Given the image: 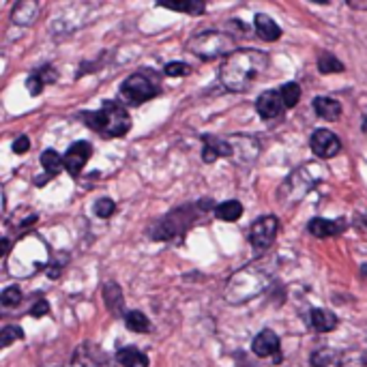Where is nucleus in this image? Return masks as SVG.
<instances>
[{
  "instance_id": "1",
  "label": "nucleus",
  "mask_w": 367,
  "mask_h": 367,
  "mask_svg": "<svg viewBox=\"0 0 367 367\" xmlns=\"http://www.w3.org/2000/svg\"><path fill=\"white\" fill-rule=\"evenodd\" d=\"M277 260L275 258H258L243 268H238L223 288V301L230 305H243L258 294L266 292L275 281Z\"/></svg>"
},
{
  "instance_id": "2",
  "label": "nucleus",
  "mask_w": 367,
  "mask_h": 367,
  "mask_svg": "<svg viewBox=\"0 0 367 367\" xmlns=\"http://www.w3.org/2000/svg\"><path fill=\"white\" fill-rule=\"evenodd\" d=\"M268 67V54L260 50H236L230 54L221 69L219 80L226 91L230 93H243L247 91Z\"/></svg>"
},
{
  "instance_id": "3",
  "label": "nucleus",
  "mask_w": 367,
  "mask_h": 367,
  "mask_svg": "<svg viewBox=\"0 0 367 367\" xmlns=\"http://www.w3.org/2000/svg\"><path fill=\"white\" fill-rule=\"evenodd\" d=\"M52 262L48 243L37 234H26L14 247L7 258V268L14 277H33L46 264Z\"/></svg>"
},
{
  "instance_id": "4",
  "label": "nucleus",
  "mask_w": 367,
  "mask_h": 367,
  "mask_svg": "<svg viewBox=\"0 0 367 367\" xmlns=\"http://www.w3.org/2000/svg\"><path fill=\"white\" fill-rule=\"evenodd\" d=\"M324 179V168L320 164H303L292 174L286 176V181L277 189V200L281 206L292 208L301 200L307 198V193Z\"/></svg>"
},
{
  "instance_id": "5",
  "label": "nucleus",
  "mask_w": 367,
  "mask_h": 367,
  "mask_svg": "<svg viewBox=\"0 0 367 367\" xmlns=\"http://www.w3.org/2000/svg\"><path fill=\"white\" fill-rule=\"evenodd\" d=\"M82 119H84V125H89L93 131H97L106 138H123L131 129L129 112L116 101H104V106L99 110L84 112Z\"/></svg>"
},
{
  "instance_id": "6",
  "label": "nucleus",
  "mask_w": 367,
  "mask_h": 367,
  "mask_svg": "<svg viewBox=\"0 0 367 367\" xmlns=\"http://www.w3.org/2000/svg\"><path fill=\"white\" fill-rule=\"evenodd\" d=\"M187 50L200 61H215L219 56H230L236 52V39L223 31H202L187 41Z\"/></svg>"
},
{
  "instance_id": "7",
  "label": "nucleus",
  "mask_w": 367,
  "mask_h": 367,
  "mask_svg": "<svg viewBox=\"0 0 367 367\" xmlns=\"http://www.w3.org/2000/svg\"><path fill=\"white\" fill-rule=\"evenodd\" d=\"M155 95H159V78L149 69L131 74L121 84V97H123V101H127L131 106H140V104L153 99Z\"/></svg>"
},
{
  "instance_id": "8",
  "label": "nucleus",
  "mask_w": 367,
  "mask_h": 367,
  "mask_svg": "<svg viewBox=\"0 0 367 367\" xmlns=\"http://www.w3.org/2000/svg\"><path fill=\"white\" fill-rule=\"evenodd\" d=\"M198 213L193 206L185 204V206H179L174 208L172 213H168L161 221H157V226H153L151 230V236L155 241H172V238H183L185 232L189 230V226L196 221Z\"/></svg>"
},
{
  "instance_id": "9",
  "label": "nucleus",
  "mask_w": 367,
  "mask_h": 367,
  "mask_svg": "<svg viewBox=\"0 0 367 367\" xmlns=\"http://www.w3.org/2000/svg\"><path fill=\"white\" fill-rule=\"evenodd\" d=\"M277 232H279V219L275 215L258 217L249 228V243H251L253 251H258V253L266 251L275 243Z\"/></svg>"
},
{
  "instance_id": "10",
  "label": "nucleus",
  "mask_w": 367,
  "mask_h": 367,
  "mask_svg": "<svg viewBox=\"0 0 367 367\" xmlns=\"http://www.w3.org/2000/svg\"><path fill=\"white\" fill-rule=\"evenodd\" d=\"M309 146H311L313 155H318L320 159H333L341 153L339 138L328 129H316L309 138Z\"/></svg>"
},
{
  "instance_id": "11",
  "label": "nucleus",
  "mask_w": 367,
  "mask_h": 367,
  "mask_svg": "<svg viewBox=\"0 0 367 367\" xmlns=\"http://www.w3.org/2000/svg\"><path fill=\"white\" fill-rule=\"evenodd\" d=\"M93 157V146L91 142L86 140H80V142H74L67 153H65V170L74 176H78L82 172V168L91 161Z\"/></svg>"
},
{
  "instance_id": "12",
  "label": "nucleus",
  "mask_w": 367,
  "mask_h": 367,
  "mask_svg": "<svg viewBox=\"0 0 367 367\" xmlns=\"http://www.w3.org/2000/svg\"><path fill=\"white\" fill-rule=\"evenodd\" d=\"M279 348H281V343H279V335L275 333V331H271V328H264V331H260L256 337H253V341H251V352L256 354V356H260V358H266V356H277V358H281L279 356Z\"/></svg>"
},
{
  "instance_id": "13",
  "label": "nucleus",
  "mask_w": 367,
  "mask_h": 367,
  "mask_svg": "<svg viewBox=\"0 0 367 367\" xmlns=\"http://www.w3.org/2000/svg\"><path fill=\"white\" fill-rule=\"evenodd\" d=\"M202 161L204 164H215L219 157H234V149L230 140H221L215 136H204L202 138Z\"/></svg>"
},
{
  "instance_id": "14",
  "label": "nucleus",
  "mask_w": 367,
  "mask_h": 367,
  "mask_svg": "<svg viewBox=\"0 0 367 367\" xmlns=\"http://www.w3.org/2000/svg\"><path fill=\"white\" fill-rule=\"evenodd\" d=\"M283 99H281V93L279 91H264L258 101H256V110L258 114L264 119V121H273L277 116H281L283 112Z\"/></svg>"
},
{
  "instance_id": "15",
  "label": "nucleus",
  "mask_w": 367,
  "mask_h": 367,
  "mask_svg": "<svg viewBox=\"0 0 367 367\" xmlns=\"http://www.w3.org/2000/svg\"><path fill=\"white\" fill-rule=\"evenodd\" d=\"M348 223L346 219H324V217H313L307 223V230L311 236L316 238H331V236H339L341 232H346Z\"/></svg>"
},
{
  "instance_id": "16",
  "label": "nucleus",
  "mask_w": 367,
  "mask_h": 367,
  "mask_svg": "<svg viewBox=\"0 0 367 367\" xmlns=\"http://www.w3.org/2000/svg\"><path fill=\"white\" fill-rule=\"evenodd\" d=\"M56 80H59V71H56L52 65L39 67V69H35V71L29 76V80H26V91H29V95L37 97V95L44 93V89H46L48 84H54Z\"/></svg>"
},
{
  "instance_id": "17",
  "label": "nucleus",
  "mask_w": 367,
  "mask_h": 367,
  "mask_svg": "<svg viewBox=\"0 0 367 367\" xmlns=\"http://www.w3.org/2000/svg\"><path fill=\"white\" fill-rule=\"evenodd\" d=\"M39 14H41V7L35 0H22L18 3L11 11V20L18 24V26H33L37 20H39Z\"/></svg>"
},
{
  "instance_id": "18",
  "label": "nucleus",
  "mask_w": 367,
  "mask_h": 367,
  "mask_svg": "<svg viewBox=\"0 0 367 367\" xmlns=\"http://www.w3.org/2000/svg\"><path fill=\"white\" fill-rule=\"evenodd\" d=\"M74 361L78 367H101L104 365V352L93 341H84L76 350Z\"/></svg>"
},
{
  "instance_id": "19",
  "label": "nucleus",
  "mask_w": 367,
  "mask_h": 367,
  "mask_svg": "<svg viewBox=\"0 0 367 367\" xmlns=\"http://www.w3.org/2000/svg\"><path fill=\"white\" fill-rule=\"evenodd\" d=\"M337 316L331 309H322V307H313L309 311V326L316 333H331L337 326Z\"/></svg>"
},
{
  "instance_id": "20",
  "label": "nucleus",
  "mask_w": 367,
  "mask_h": 367,
  "mask_svg": "<svg viewBox=\"0 0 367 367\" xmlns=\"http://www.w3.org/2000/svg\"><path fill=\"white\" fill-rule=\"evenodd\" d=\"M101 296H104V303H106V307L110 309V313L123 316V305H125V301H123V290H121V286H119L116 281L104 283Z\"/></svg>"
},
{
  "instance_id": "21",
  "label": "nucleus",
  "mask_w": 367,
  "mask_h": 367,
  "mask_svg": "<svg viewBox=\"0 0 367 367\" xmlns=\"http://www.w3.org/2000/svg\"><path fill=\"white\" fill-rule=\"evenodd\" d=\"M253 29H256V35L262 41H277L281 37V29L275 24V20H271L264 14H256L253 16Z\"/></svg>"
},
{
  "instance_id": "22",
  "label": "nucleus",
  "mask_w": 367,
  "mask_h": 367,
  "mask_svg": "<svg viewBox=\"0 0 367 367\" xmlns=\"http://www.w3.org/2000/svg\"><path fill=\"white\" fill-rule=\"evenodd\" d=\"M313 110L320 119L331 121V123L339 121V116H341V104L337 99H331V97H316Z\"/></svg>"
},
{
  "instance_id": "23",
  "label": "nucleus",
  "mask_w": 367,
  "mask_h": 367,
  "mask_svg": "<svg viewBox=\"0 0 367 367\" xmlns=\"http://www.w3.org/2000/svg\"><path fill=\"white\" fill-rule=\"evenodd\" d=\"M116 361L123 365V367H149V356L134 348V346H125L116 352Z\"/></svg>"
},
{
  "instance_id": "24",
  "label": "nucleus",
  "mask_w": 367,
  "mask_h": 367,
  "mask_svg": "<svg viewBox=\"0 0 367 367\" xmlns=\"http://www.w3.org/2000/svg\"><path fill=\"white\" fill-rule=\"evenodd\" d=\"M318 71L324 74V76H331V74L346 71V67H343V63L333 52H320L318 54Z\"/></svg>"
},
{
  "instance_id": "25",
  "label": "nucleus",
  "mask_w": 367,
  "mask_h": 367,
  "mask_svg": "<svg viewBox=\"0 0 367 367\" xmlns=\"http://www.w3.org/2000/svg\"><path fill=\"white\" fill-rule=\"evenodd\" d=\"M41 166H44V170H46L50 176H56V174H61L63 168H65V157L59 155L54 149H48V151H44V155H41Z\"/></svg>"
},
{
  "instance_id": "26",
  "label": "nucleus",
  "mask_w": 367,
  "mask_h": 367,
  "mask_svg": "<svg viewBox=\"0 0 367 367\" xmlns=\"http://www.w3.org/2000/svg\"><path fill=\"white\" fill-rule=\"evenodd\" d=\"M215 215H217V219H223V221H236L243 217V204L236 200L221 202L215 206Z\"/></svg>"
},
{
  "instance_id": "27",
  "label": "nucleus",
  "mask_w": 367,
  "mask_h": 367,
  "mask_svg": "<svg viewBox=\"0 0 367 367\" xmlns=\"http://www.w3.org/2000/svg\"><path fill=\"white\" fill-rule=\"evenodd\" d=\"M125 324H127V328L134 331V333H149V331H151V320L146 318L144 311H138V309L125 313Z\"/></svg>"
},
{
  "instance_id": "28",
  "label": "nucleus",
  "mask_w": 367,
  "mask_h": 367,
  "mask_svg": "<svg viewBox=\"0 0 367 367\" xmlns=\"http://www.w3.org/2000/svg\"><path fill=\"white\" fill-rule=\"evenodd\" d=\"M279 93H281V99H283V106L286 108H294L301 101V86L296 82H286L279 89Z\"/></svg>"
},
{
  "instance_id": "29",
  "label": "nucleus",
  "mask_w": 367,
  "mask_h": 367,
  "mask_svg": "<svg viewBox=\"0 0 367 367\" xmlns=\"http://www.w3.org/2000/svg\"><path fill=\"white\" fill-rule=\"evenodd\" d=\"M339 367H367V354L363 350H348L341 354Z\"/></svg>"
},
{
  "instance_id": "30",
  "label": "nucleus",
  "mask_w": 367,
  "mask_h": 367,
  "mask_svg": "<svg viewBox=\"0 0 367 367\" xmlns=\"http://www.w3.org/2000/svg\"><path fill=\"white\" fill-rule=\"evenodd\" d=\"M337 361V352L331 348H320L311 354V367H331Z\"/></svg>"
},
{
  "instance_id": "31",
  "label": "nucleus",
  "mask_w": 367,
  "mask_h": 367,
  "mask_svg": "<svg viewBox=\"0 0 367 367\" xmlns=\"http://www.w3.org/2000/svg\"><path fill=\"white\" fill-rule=\"evenodd\" d=\"M22 337H24V331H22L20 326L7 324V326L3 328V333H0V346L7 348V346H11L14 341H18V339H22Z\"/></svg>"
},
{
  "instance_id": "32",
  "label": "nucleus",
  "mask_w": 367,
  "mask_h": 367,
  "mask_svg": "<svg viewBox=\"0 0 367 367\" xmlns=\"http://www.w3.org/2000/svg\"><path fill=\"white\" fill-rule=\"evenodd\" d=\"M22 301V290L18 286H9L5 288V292L0 294V303H3V307H18Z\"/></svg>"
},
{
  "instance_id": "33",
  "label": "nucleus",
  "mask_w": 367,
  "mask_h": 367,
  "mask_svg": "<svg viewBox=\"0 0 367 367\" xmlns=\"http://www.w3.org/2000/svg\"><path fill=\"white\" fill-rule=\"evenodd\" d=\"M114 213H116V204H114V200H110V198H99V200L95 202V215H97V217H101V219H110Z\"/></svg>"
},
{
  "instance_id": "34",
  "label": "nucleus",
  "mask_w": 367,
  "mask_h": 367,
  "mask_svg": "<svg viewBox=\"0 0 367 367\" xmlns=\"http://www.w3.org/2000/svg\"><path fill=\"white\" fill-rule=\"evenodd\" d=\"M189 71H191V67L183 61H174V63H168L164 67V74L168 78H183V76H189Z\"/></svg>"
},
{
  "instance_id": "35",
  "label": "nucleus",
  "mask_w": 367,
  "mask_h": 367,
  "mask_svg": "<svg viewBox=\"0 0 367 367\" xmlns=\"http://www.w3.org/2000/svg\"><path fill=\"white\" fill-rule=\"evenodd\" d=\"M164 9H170V11H183V14H193V16H200L204 14V5L202 3H185V5H159Z\"/></svg>"
},
{
  "instance_id": "36",
  "label": "nucleus",
  "mask_w": 367,
  "mask_h": 367,
  "mask_svg": "<svg viewBox=\"0 0 367 367\" xmlns=\"http://www.w3.org/2000/svg\"><path fill=\"white\" fill-rule=\"evenodd\" d=\"M48 311H50V303H48L46 298L37 301V303L31 307V316H33V318H44V316H48Z\"/></svg>"
},
{
  "instance_id": "37",
  "label": "nucleus",
  "mask_w": 367,
  "mask_h": 367,
  "mask_svg": "<svg viewBox=\"0 0 367 367\" xmlns=\"http://www.w3.org/2000/svg\"><path fill=\"white\" fill-rule=\"evenodd\" d=\"M29 149H31V140H29L26 136H20V138L14 142V153H16V155H24V153H29Z\"/></svg>"
},
{
  "instance_id": "38",
  "label": "nucleus",
  "mask_w": 367,
  "mask_h": 367,
  "mask_svg": "<svg viewBox=\"0 0 367 367\" xmlns=\"http://www.w3.org/2000/svg\"><path fill=\"white\" fill-rule=\"evenodd\" d=\"M348 7L350 9H356V11H367V3H363V0H361V3H358V0H350Z\"/></svg>"
},
{
  "instance_id": "39",
  "label": "nucleus",
  "mask_w": 367,
  "mask_h": 367,
  "mask_svg": "<svg viewBox=\"0 0 367 367\" xmlns=\"http://www.w3.org/2000/svg\"><path fill=\"white\" fill-rule=\"evenodd\" d=\"M363 131L367 134V112H365V116H363Z\"/></svg>"
},
{
  "instance_id": "40",
  "label": "nucleus",
  "mask_w": 367,
  "mask_h": 367,
  "mask_svg": "<svg viewBox=\"0 0 367 367\" xmlns=\"http://www.w3.org/2000/svg\"><path fill=\"white\" fill-rule=\"evenodd\" d=\"M363 271H367V266H363Z\"/></svg>"
}]
</instances>
